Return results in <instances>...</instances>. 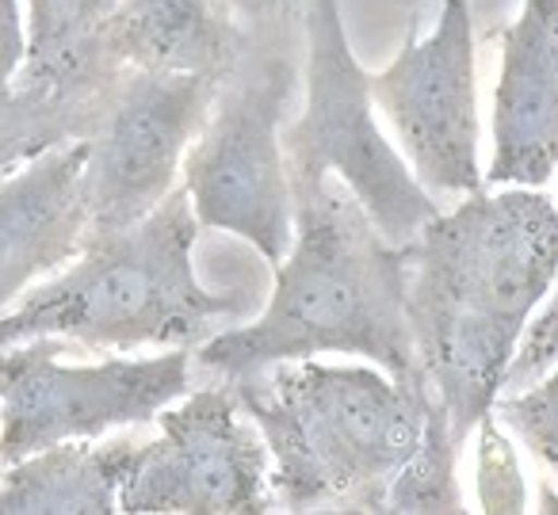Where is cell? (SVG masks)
<instances>
[{
    "mask_svg": "<svg viewBox=\"0 0 558 515\" xmlns=\"http://www.w3.org/2000/svg\"><path fill=\"white\" fill-rule=\"evenodd\" d=\"M555 275L558 207L535 187L474 192L410 241L413 340L459 443L494 413Z\"/></svg>",
    "mask_w": 558,
    "mask_h": 515,
    "instance_id": "1",
    "label": "cell"
},
{
    "mask_svg": "<svg viewBox=\"0 0 558 515\" xmlns=\"http://www.w3.org/2000/svg\"><path fill=\"white\" fill-rule=\"evenodd\" d=\"M295 241L276 263L268 306L199 344L226 382L314 355H364L395 382H428L410 324V245H395L349 184H299Z\"/></svg>",
    "mask_w": 558,
    "mask_h": 515,
    "instance_id": "2",
    "label": "cell"
},
{
    "mask_svg": "<svg viewBox=\"0 0 558 515\" xmlns=\"http://www.w3.org/2000/svg\"><path fill=\"white\" fill-rule=\"evenodd\" d=\"M199 218L184 184L142 222L85 233L65 268L0 314V352L27 340H65L93 352L199 347L253 306L245 291H210L195 275Z\"/></svg>",
    "mask_w": 558,
    "mask_h": 515,
    "instance_id": "3",
    "label": "cell"
},
{
    "mask_svg": "<svg viewBox=\"0 0 558 515\" xmlns=\"http://www.w3.org/2000/svg\"><path fill=\"white\" fill-rule=\"evenodd\" d=\"M230 385L268 443L271 496L283 512H379L436 401L428 382L314 359L276 363Z\"/></svg>",
    "mask_w": 558,
    "mask_h": 515,
    "instance_id": "4",
    "label": "cell"
},
{
    "mask_svg": "<svg viewBox=\"0 0 558 515\" xmlns=\"http://www.w3.org/2000/svg\"><path fill=\"white\" fill-rule=\"evenodd\" d=\"M303 39L306 100L283 126L291 187L344 180L372 222L395 245H410L440 207L375 123L372 73L352 54L341 0H303Z\"/></svg>",
    "mask_w": 558,
    "mask_h": 515,
    "instance_id": "5",
    "label": "cell"
},
{
    "mask_svg": "<svg viewBox=\"0 0 558 515\" xmlns=\"http://www.w3.org/2000/svg\"><path fill=\"white\" fill-rule=\"evenodd\" d=\"M295 81L288 54H248L184 157V192L203 230L248 241L271 268L295 241V192L283 149Z\"/></svg>",
    "mask_w": 558,
    "mask_h": 515,
    "instance_id": "6",
    "label": "cell"
},
{
    "mask_svg": "<svg viewBox=\"0 0 558 515\" xmlns=\"http://www.w3.org/2000/svg\"><path fill=\"white\" fill-rule=\"evenodd\" d=\"M62 340H27L0 352V466L70 439L157 420L192 390V352L111 355L100 363L58 359Z\"/></svg>",
    "mask_w": 558,
    "mask_h": 515,
    "instance_id": "7",
    "label": "cell"
},
{
    "mask_svg": "<svg viewBox=\"0 0 558 515\" xmlns=\"http://www.w3.org/2000/svg\"><path fill=\"white\" fill-rule=\"evenodd\" d=\"M157 439L138 443L119 492L126 515H264L271 454L233 385L184 393L157 413Z\"/></svg>",
    "mask_w": 558,
    "mask_h": 515,
    "instance_id": "8",
    "label": "cell"
},
{
    "mask_svg": "<svg viewBox=\"0 0 558 515\" xmlns=\"http://www.w3.org/2000/svg\"><path fill=\"white\" fill-rule=\"evenodd\" d=\"M226 81L195 73L123 70L88 134V233L134 225L157 210L184 172Z\"/></svg>",
    "mask_w": 558,
    "mask_h": 515,
    "instance_id": "9",
    "label": "cell"
},
{
    "mask_svg": "<svg viewBox=\"0 0 558 515\" xmlns=\"http://www.w3.org/2000/svg\"><path fill=\"white\" fill-rule=\"evenodd\" d=\"M372 96L428 192H482L471 0H444L433 32L372 73Z\"/></svg>",
    "mask_w": 558,
    "mask_h": 515,
    "instance_id": "10",
    "label": "cell"
},
{
    "mask_svg": "<svg viewBox=\"0 0 558 515\" xmlns=\"http://www.w3.org/2000/svg\"><path fill=\"white\" fill-rule=\"evenodd\" d=\"M88 138L50 146L0 172V314L85 245Z\"/></svg>",
    "mask_w": 558,
    "mask_h": 515,
    "instance_id": "11",
    "label": "cell"
},
{
    "mask_svg": "<svg viewBox=\"0 0 558 515\" xmlns=\"http://www.w3.org/2000/svg\"><path fill=\"white\" fill-rule=\"evenodd\" d=\"M558 169V0H524L501 32L489 184L539 187Z\"/></svg>",
    "mask_w": 558,
    "mask_h": 515,
    "instance_id": "12",
    "label": "cell"
},
{
    "mask_svg": "<svg viewBox=\"0 0 558 515\" xmlns=\"http://www.w3.org/2000/svg\"><path fill=\"white\" fill-rule=\"evenodd\" d=\"M104 54L116 70L230 81L248 58V32L230 0H119Z\"/></svg>",
    "mask_w": 558,
    "mask_h": 515,
    "instance_id": "13",
    "label": "cell"
},
{
    "mask_svg": "<svg viewBox=\"0 0 558 515\" xmlns=\"http://www.w3.org/2000/svg\"><path fill=\"white\" fill-rule=\"evenodd\" d=\"M24 4L27 58L20 73V96L50 108L85 111L100 119L116 65L104 54V27L116 16L119 0H20Z\"/></svg>",
    "mask_w": 558,
    "mask_h": 515,
    "instance_id": "14",
    "label": "cell"
},
{
    "mask_svg": "<svg viewBox=\"0 0 558 515\" xmlns=\"http://www.w3.org/2000/svg\"><path fill=\"white\" fill-rule=\"evenodd\" d=\"M134 439H70L0 469V515H111L131 474Z\"/></svg>",
    "mask_w": 558,
    "mask_h": 515,
    "instance_id": "15",
    "label": "cell"
},
{
    "mask_svg": "<svg viewBox=\"0 0 558 515\" xmlns=\"http://www.w3.org/2000/svg\"><path fill=\"white\" fill-rule=\"evenodd\" d=\"M459 451H463V443L451 428L444 401L436 397L428 408L425 436H421L417 451L405 458V466L390 477L379 512H466L456 481Z\"/></svg>",
    "mask_w": 558,
    "mask_h": 515,
    "instance_id": "16",
    "label": "cell"
},
{
    "mask_svg": "<svg viewBox=\"0 0 558 515\" xmlns=\"http://www.w3.org/2000/svg\"><path fill=\"white\" fill-rule=\"evenodd\" d=\"M494 413L535 458L558 469V367L547 370L527 390L497 397Z\"/></svg>",
    "mask_w": 558,
    "mask_h": 515,
    "instance_id": "17",
    "label": "cell"
},
{
    "mask_svg": "<svg viewBox=\"0 0 558 515\" xmlns=\"http://www.w3.org/2000/svg\"><path fill=\"white\" fill-rule=\"evenodd\" d=\"M478 504L482 512H524V477L512 443L494 416L478 424Z\"/></svg>",
    "mask_w": 558,
    "mask_h": 515,
    "instance_id": "18",
    "label": "cell"
},
{
    "mask_svg": "<svg viewBox=\"0 0 558 515\" xmlns=\"http://www.w3.org/2000/svg\"><path fill=\"white\" fill-rule=\"evenodd\" d=\"M550 367H558V283L550 302L539 309L535 321H527L524 336L517 344V355H512L509 370H505V390L520 393L532 382H539Z\"/></svg>",
    "mask_w": 558,
    "mask_h": 515,
    "instance_id": "19",
    "label": "cell"
},
{
    "mask_svg": "<svg viewBox=\"0 0 558 515\" xmlns=\"http://www.w3.org/2000/svg\"><path fill=\"white\" fill-rule=\"evenodd\" d=\"M230 4L238 16H248V20H276L295 9L291 0H230Z\"/></svg>",
    "mask_w": 558,
    "mask_h": 515,
    "instance_id": "20",
    "label": "cell"
},
{
    "mask_svg": "<svg viewBox=\"0 0 558 515\" xmlns=\"http://www.w3.org/2000/svg\"><path fill=\"white\" fill-rule=\"evenodd\" d=\"M539 512L558 515V492L550 485H539Z\"/></svg>",
    "mask_w": 558,
    "mask_h": 515,
    "instance_id": "21",
    "label": "cell"
},
{
    "mask_svg": "<svg viewBox=\"0 0 558 515\" xmlns=\"http://www.w3.org/2000/svg\"><path fill=\"white\" fill-rule=\"evenodd\" d=\"M402 4H405V9H413V4H417V0H402Z\"/></svg>",
    "mask_w": 558,
    "mask_h": 515,
    "instance_id": "22",
    "label": "cell"
},
{
    "mask_svg": "<svg viewBox=\"0 0 558 515\" xmlns=\"http://www.w3.org/2000/svg\"><path fill=\"white\" fill-rule=\"evenodd\" d=\"M291 4H303V0H291Z\"/></svg>",
    "mask_w": 558,
    "mask_h": 515,
    "instance_id": "23",
    "label": "cell"
},
{
    "mask_svg": "<svg viewBox=\"0 0 558 515\" xmlns=\"http://www.w3.org/2000/svg\"><path fill=\"white\" fill-rule=\"evenodd\" d=\"M0 469H4V466H0Z\"/></svg>",
    "mask_w": 558,
    "mask_h": 515,
    "instance_id": "24",
    "label": "cell"
}]
</instances>
